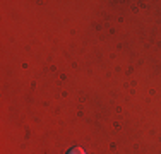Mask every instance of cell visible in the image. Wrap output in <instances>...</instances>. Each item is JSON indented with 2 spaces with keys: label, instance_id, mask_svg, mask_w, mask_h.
I'll list each match as a JSON object with an SVG mask.
<instances>
[{
  "label": "cell",
  "instance_id": "cell-1",
  "mask_svg": "<svg viewBox=\"0 0 161 154\" xmlns=\"http://www.w3.org/2000/svg\"><path fill=\"white\" fill-rule=\"evenodd\" d=\"M69 154H86V152H84V149H80V147H72L70 151H69Z\"/></svg>",
  "mask_w": 161,
  "mask_h": 154
}]
</instances>
